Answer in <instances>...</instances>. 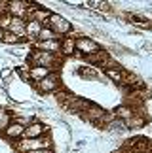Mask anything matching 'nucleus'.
Instances as JSON below:
<instances>
[{
  "mask_svg": "<svg viewBox=\"0 0 152 153\" xmlns=\"http://www.w3.org/2000/svg\"><path fill=\"white\" fill-rule=\"evenodd\" d=\"M107 59H110V53H108V49H101V51L93 53L91 57H87L86 61L90 62V66H91V64H101V66H103V62L107 61Z\"/></svg>",
  "mask_w": 152,
  "mask_h": 153,
  "instance_id": "a211bd4d",
  "label": "nucleus"
},
{
  "mask_svg": "<svg viewBox=\"0 0 152 153\" xmlns=\"http://www.w3.org/2000/svg\"><path fill=\"white\" fill-rule=\"evenodd\" d=\"M48 132V127L40 121H31L29 125L25 127V132H23V138H40V136H46Z\"/></svg>",
  "mask_w": 152,
  "mask_h": 153,
  "instance_id": "6e6552de",
  "label": "nucleus"
},
{
  "mask_svg": "<svg viewBox=\"0 0 152 153\" xmlns=\"http://www.w3.org/2000/svg\"><path fill=\"white\" fill-rule=\"evenodd\" d=\"M50 15H51V11H50L48 8L40 6L38 2H32V6L29 8V17H27V21L32 19V21H38V23H42V25H46V21L50 19Z\"/></svg>",
  "mask_w": 152,
  "mask_h": 153,
  "instance_id": "0eeeda50",
  "label": "nucleus"
},
{
  "mask_svg": "<svg viewBox=\"0 0 152 153\" xmlns=\"http://www.w3.org/2000/svg\"><path fill=\"white\" fill-rule=\"evenodd\" d=\"M105 74H107V78H108V79H112L114 83L122 85V81H124V74H126V70H122V66H120V68H108V70H105Z\"/></svg>",
  "mask_w": 152,
  "mask_h": 153,
  "instance_id": "6ab92c4d",
  "label": "nucleus"
},
{
  "mask_svg": "<svg viewBox=\"0 0 152 153\" xmlns=\"http://www.w3.org/2000/svg\"><path fill=\"white\" fill-rule=\"evenodd\" d=\"M10 74H11V70H2V72H0V78H10Z\"/></svg>",
  "mask_w": 152,
  "mask_h": 153,
  "instance_id": "a878e982",
  "label": "nucleus"
},
{
  "mask_svg": "<svg viewBox=\"0 0 152 153\" xmlns=\"http://www.w3.org/2000/svg\"><path fill=\"white\" fill-rule=\"evenodd\" d=\"M103 48L99 45L97 40H93L90 36H84V34H80V36H76V55H80V57H91L93 53H97V51H101Z\"/></svg>",
  "mask_w": 152,
  "mask_h": 153,
  "instance_id": "20e7f679",
  "label": "nucleus"
},
{
  "mask_svg": "<svg viewBox=\"0 0 152 153\" xmlns=\"http://www.w3.org/2000/svg\"><path fill=\"white\" fill-rule=\"evenodd\" d=\"M44 27H48L50 30L53 32L55 36H59V38H65V36H68V34H72V28H74L71 19H67V17L61 15V13H53V11H51L50 19L46 21Z\"/></svg>",
  "mask_w": 152,
  "mask_h": 153,
  "instance_id": "f03ea898",
  "label": "nucleus"
},
{
  "mask_svg": "<svg viewBox=\"0 0 152 153\" xmlns=\"http://www.w3.org/2000/svg\"><path fill=\"white\" fill-rule=\"evenodd\" d=\"M10 23H11V15H2L0 17V28H2V30H8L10 28Z\"/></svg>",
  "mask_w": 152,
  "mask_h": 153,
  "instance_id": "b1692460",
  "label": "nucleus"
},
{
  "mask_svg": "<svg viewBox=\"0 0 152 153\" xmlns=\"http://www.w3.org/2000/svg\"><path fill=\"white\" fill-rule=\"evenodd\" d=\"M21 42H25V40L19 38V36H17V34H14V32H10V30H4L2 44H8V45H17V44H21Z\"/></svg>",
  "mask_w": 152,
  "mask_h": 153,
  "instance_id": "4be33fe9",
  "label": "nucleus"
},
{
  "mask_svg": "<svg viewBox=\"0 0 152 153\" xmlns=\"http://www.w3.org/2000/svg\"><path fill=\"white\" fill-rule=\"evenodd\" d=\"M15 149L19 153H29L36 149H51V138L40 136V138H21L15 142Z\"/></svg>",
  "mask_w": 152,
  "mask_h": 153,
  "instance_id": "7ed1b4c3",
  "label": "nucleus"
},
{
  "mask_svg": "<svg viewBox=\"0 0 152 153\" xmlns=\"http://www.w3.org/2000/svg\"><path fill=\"white\" fill-rule=\"evenodd\" d=\"M150 153H152V148H150Z\"/></svg>",
  "mask_w": 152,
  "mask_h": 153,
  "instance_id": "c85d7f7f",
  "label": "nucleus"
},
{
  "mask_svg": "<svg viewBox=\"0 0 152 153\" xmlns=\"http://www.w3.org/2000/svg\"><path fill=\"white\" fill-rule=\"evenodd\" d=\"M31 4L32 2H27V0H8V15L27 21Z\"/></svg>",
  "mask_w": 152,
  "mask_h": 153,
  "instance_id": "423d86ee",
  "label": "nucleus"
},
{
  "mask_svg": "<svg viewBox=\"0 0 152 153\" xmlns=\"http://www.w3.org/2000/svg\"><path fill=\"white\" fill-rule=\"evenodd\" d=\"M34 49L53 53V55H61V40H46V42H32Z\"/></svg>",
  "mask_w": 152,
  "mask_h": 153,
  "instance_id": "1a4fd4ad",
  "label": "nucleus"
},
{
  "mask_svg": "<svg viewBox=\"0 0 152 153\" xmlns=\"http://www.w3.org/2000/svg\"><path fill=\"white\" fill-rule=\"evenodd\" d=\"M29 153H53V149H36V151H29Z\"/></svg>",
  "mask_w": 152,
  "mask_h": 153,
  "instance_id": "bb28decb",
  "label": "nucleus"
},
{
  "mask_svg": "<svg viewBox=\"0 0 152 153\" xmlns=\"http://www.w3.org/2000/svg\"><path fill=\"white\" fill-rule=\"evenodd\" d=\"M11 121H14V115L10 114V110H6V108L0 106V132H4Z\"/></svg>",
  "mask_w": 152,
  "mask_h": 153,
  "instance_id": "aec40b11",
  "label": "nucleus"
},
{
  "mask_svg": "<svg viewBox=\"0 0 152 153\" xmlns=\"http://www.w3.org/2000/svg\"><path fill=\"white\" fill-rule=\"evenodd\" d=\"M61 55L63 57L76 55V36L74 34H68V36L61 38Z\"/></svg>",
  "mask_w": 152,
  "mask_h": 153,
  "instance_id": "9d476101",
  "label": "nucleus"
},
{
  "mask_svg": "<svg viewBox=\"0 0 152 153\" xmlns=\"http://www.w3.org/2000/svg\"><path fill=\"white\" fill-rule=\"evenodd\" d=\"M23 132H25V127L19 125V123H15V121H11L8 128L4 131L6 134V138H10V140H21L23 138Z\"/></svg>",
  "mask_w": 152,
  "mask_h": 153,
  "instance_id": "f8f14e48",
  "label": "nucleus"
},
{
  "mask_svg": "<svg viewBox=\"0 0 152 153\" xmlns=\"http://www.w3.org/2000/svg\"><path fill=\"white\" fill-rule=\"evenodd\" d=\"M124 17H127V21L135 27H141V28H150L152 27V21L144 19V17L139 15V13H124Z\"/></svg>",
  "mask_w": 152,
  "mask_h": 153,
  "instance_id": "dca6fc26",
  "label": "nucleus"
},
{
  "mask_svg": "<svg viewBox=\"0 0 152 153\" xmlns=\"http://www.w3.org/2000/svg\"><path fill=\"white\" fill-rule=\"evenodd\" d=\"M133 114H135V110H133L131 106H127V104L120 106V108H116V111H114V115L118 117V119H122V121H127Z\"/></svg>",
  "mask_w": 152,
  "mask_h": 153,
  "instance_id": "412c9836",
  "label": "nucleus"
},
{
  "mask_svg": "<svg viewBox=\"0 0 152 153\" xmlns=\"http://www.w3.org/2000/svg\"><path fill=\"white\" fill-rule=\"evenodd\" d=\"M2 38H4V30L0 28V42H2Z\"/></svg>",
  "mask_w": 152,
  "mask_h": 153,
  "instance_id": "cd10ccee",
  "label": "nucleus"
},
{
  "mask_svg": "<svg viewBox=\"0 0 152 153\" xmlns=\"http://www.w3.org/2000/svg\"><path fill=\"white\" fill-rule=\"evenodd\" d=\"M61 61H63V55H53V53H46L38 49L31 51V55H29V66H42V68L53 70V72H57Z\"/></svg>",
  "mask_w": 152,
  "mask_h": 153,
  "instance_id": "f257e3e1",
  "label": "nucleus"
},
{
  "mask_svg": "<svg viewBox=\"0 0 152 153\" xmlns=\"http://www.w3.org/2000/svg\"><path fill=\"white\" fill-rule=\"evenodd\" d=\"M126 123L127 131H137V128H143L144 125H147V117H144V114H133Z\"/></svg>",
  "mask_w": 152,
  "mask_h": 153,
  "instance_id": "ddd939ff",
  "label": "nucleus"
},
{
  "mask_svg": "<svg viewBox=\"0 0 152 153\" xmlns=\"http://www.w3.org/2000/svg\"><path fill=\"white\" fill-rule=\"evenodd\" d=\"M46 40H61V38H59V36H55V34L51 32L48 27H44V28H42V32H40V36H38V40H36V42H46Z\"/></svg>",
  "mask_w": 152,
  "mask_h": 153,
  "instance_id": "5701e85b",
  "label": "nucleus"
},
{
  "mask_svg": "<svg viewBox=\"0 0 152 153\" xmlns=\"http://www.w3.org/2000/svg\"><path fill=\"white\" fill-rule=\"evenodd\" d=\"M78 76L82 79H97L99 72L93 66H90V64H82V66L78 68Z\"/></svg>",
  "mask_w": 152,
  "mask_h": 153,
  "instance_id": "f3484780",
  "label": "nucleus"
},
{
  "mask_svg": "<svg viewBox=\"0 0 152 153\" xmlns=\"http://www.w3.org/2000/svg\"><path fill=\"white\" fill-rule=\"evenodd\" d=\"M17 72H19V76H21L25 81H31V76H29V66H27V68H19Z\"/></svg>",
  "mask_w": 152,
  "mask_h": 153,
  "instance_id": "393cba45",
  "label": "nucleus"
},
{
  "mask_svg": "<svg viewBox=\"0 0 152 153\" xmlns=\"http://www.w3.org/2000/svg\"><path fill=\"white\" fill-rule=\"evenodd\" d=\"M53 72V70H50V68H42V66H29V76H31V79L36 83V81L40 79H44V78H48V76Z\"/></svg>",
  "mask_w": 152,
  "mask_h": 153,
  "instance_id": "2eb2a0df",
  "label": "nucleus"
},
{
  "mask_svg": "<svg viewBox=\"0 0 152 153\" xmlns=\"http://www.w3.org/2000/svg\"><path fill=\"white\" fill-rule=\"evenodd\" d=\"M42 28H44L42 23L29 19L27 21V40H34V42H36L38 36H40V32H42Z\"/></svg>",
  "mask_w": 152,
  "mask_h": 153,
  "instance_id": "4468645a",
  "label": "nucleus"
},
{
  "mask_svg": "<svg viewBox=\"0 0 152 153\" xmlns=\"http://www.w3.org/2000/svg\"><path fill=\"white\" fill-rule=\"evenodd\" d=\"M34 89L42 95H50V93H55L61 89V74L59 72H51L48 78L40 79L34 83Z\"/></svg>",
  "mask_w": 152,
  "mask_h": 153,
  "instance_id": "39448f33",
  "label": "nucleus"
},
{
  "mask_svg": "<svg viewBox=\"0 0 152 153\" xmlns=\"http://www.w3.org/2000/svg\"><path fill=\"white\" fill-rule=\"evenodd\" d=\"M10 32L17 34L19 38L27 40V21L25 19H17V17H11V23H10Z\"/></svg>",
  "mask_w": 152,
  "mask_h": 153,
  "instance_id": "9b49d317",
  "label": "nucleus"
}]
</instances>
